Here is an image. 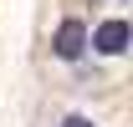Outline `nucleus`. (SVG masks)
<instances>
[{"mask_svg": "<svg viewBox=\"0 0 133 127\" xmlns=\"http://www.w3.org/2000/svg\"><path fill=\"white\" fill-rule=\"evenodd\" d=\"M51 51H56L62 61H77V56L87 51V26H82V20H62V26H56V41H51Z\"/></svg>", "mask_w": 133, "mask_h": 127, "instance_id": "1", "label": "nucleus"}, {"mask_svg": "<svg viewBox=\"0 0 133 127\" xmlns=\"http://www.w3.org/2000/svg\"><path fill=\"white\" fill-rule=\"evenodd\" d=\"M128 20H102L97 31H92V46L102 51V56H123V51H128Z\"/></svg>", "mask_w": 133, "mask_h": 127, "instance_id": "2", "label": "nucleus"}, {"mask_svg": "<svg viewBox=\"0 0 133 127\" xmlns=\"http://www.w3.org/2000/svg\"><path fill=\"white\" fill-rule=\"evenodd\" d=\"M62 127H92V117H66Z\"/></svg>", "mask_w": 133, "mask_h": 127, "instance_id": "3", "label": "nucleus"}]
</instances>
